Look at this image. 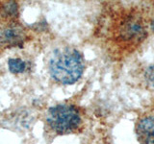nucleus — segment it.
<instances>
[{"label": "nucleus", "instance_id": "obj_1", "mask_svg": "<svg viewBox=\"0 0 154 144\" xmlns=\"http://www.w3.org/2000/svg\"><path fill=\"white\" fill-rule=\"evenodd\" d=\"M49 71L53 79L59 83L64 85L74 84L83 74V58L73 48L57 49L50 57Z\"/></svg>", "mask_w": 154, "mask_h": 144}, {"label": "nucleus", "instance_id": "obj_2", "mask_svg": "<svg viewBox=\"0 0 154 144\" xmlns=\"http://www.w3.org/2000/svg\"><path fill=\"white\" fill-rule=\"evenodd\" d=\"M47 124L58 134L73 132L81 123L80 113L74 106L58 105L49 109L46 116Z\"/></svg>", "mask_w": 154, "mask_h": 144}, {"label": "nucleus", "instance_id": "obj_3", "mask_svg": "<svg viewBox=\"0 0 154 144\" xmlns=\"http://www.w3.org/2000/svg\"><path fill=\"white\" fill-rule=\"evenodd\" d=\"M120 36L125 40H142L146 37L143 24L137 17L125 19L120 28Z\"/></svg>", "mask_w": 154, "mask_h": 144}, {"label": "nucleus", "instance_id": "obj_4", "mask_svg": "<svg viewBox=\"0 0 154 144\" xmlns=\"http://www.w3.org/2000/svg\"><path fill=\"white\" fill-rule=\"evenodd\" d=\"M137 136L141 144H154V116H146L140 120Z\"/></svg>", "mask_w": 154, "mask_h": 144}, {"label": "nucleus", "instance_id": "obj_5", "mask_svg": "<svg viewBox=\"0 0 154 144\" xmlns=\"http://www.w3.org/2000/svg\"><path fill=\"white\" fill-rule=\"evenodd\" d=\"M0 40L11 45L20 44V41L23 40V34L17 27H9L1 33Z\"/></svg>", "mask_w": 154, "mask_h": 144}, {"label": "nucleus", "instance_id": "obj_6", "mask_svg": "<svg viewBox=\"0 0 154 144\" xmlns=\"http://www.w3.org/2000/svg\"><path fill=\"white\" fill-rule=\"evenodd\" d=\"M8 64L9 69L13 73H21L26 68V64L20 59H10Z\"/></svg>", "mask_w": 154, "mask_h": 144}, {"label": "nucleus", "instance_id": "obj_7", "mask_svg": "<svg viewBox=\"0 0 154 144\" xmlns=\"http://www.w3.org/2000/svg\"><path fill=\"white\" fill-rule=\"evenodd\" d=\"M144 79L149 86L154 88V65H150L146 68L144 72Z\"/></svg>", "mask_w": 154, "mask_h": 144}, {"label": "nucleus", "instance_id": "obj_8", "mask_svg": "<svg viewBox=\"0 0 154 144\" xmlns=\"http://www.w3.org/2000/svg\"><path fill=\"white\" fill-rule=\"evenodd\" d=\"M4 13L9 16H14L17 13V4L16 2H7L4 4Z\"/></svg>", "mask_w": 154, "mask_h": 144}, {"label": "nucleus", "instance_id": "obj_9", "mask_svg": "<svg viewBox=\"0 0 154 144\" xmlns=\"http://www.w3.org/2000/svg\"><path fill=\"white\" fill-rule=\"evenodd\" d=\"M151 29H152V31L154 32V18H153V20L151 21Z\"/></svg>", "mask_w": 154, "mask_h": 144}]
</instances>
